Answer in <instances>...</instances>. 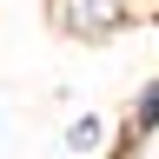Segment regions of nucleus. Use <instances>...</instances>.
<instances>
[{
  "label": "nucleus",
  "mask_w": 159,
  "mask_h": 159,
  "mask_svg": "<svg viewBox=\"0 0 159 159\" xmlns=\"http://www.w3.org/2000/svg\"><path fill=\"white\" fill-rule=\"evenodd\" d=\"M139 0H47V27L73 47H113L139 27Z\"/></svg>",
  "instance_id": "f257e3e1"
},
{
  "label": "nucleus",
  "mask_w": 159,
  "mask_h": 159,
  "mask_svg": "<svg viewBox=\"0 0 159 159\" xmlns=\"http://www.w3.org/2000/svg\"><path fill=\"white\" fill-rule=\"evenodd\" d=\"M106 146H113V119H106V113H93V106H80L66 126H60V152L93 159V152H106Z\"/></svg>",
  "instance_id": "f03ea898"
},
{
  "label": "nucleus",
  "mask_w": 159,
  "mask_h": 159,
  "mask_svg": "<svg viewBox=\"0 0 159 159\" xmlns=\"http://www.w3.org/2000/svg\"><path fill=\"white\" fill-rule=\"evenodd\" d=\"M0 133H7V113H0Z\"/></svg>",
  "instance_id": "7ed1b4c3"
}]
</instances>
